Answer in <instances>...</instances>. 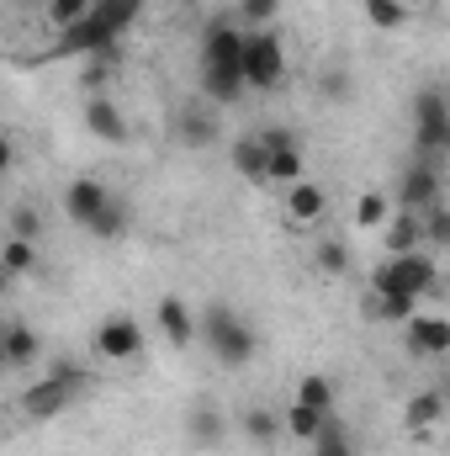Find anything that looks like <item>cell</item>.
<instances>
[{
  "mask_svg": "<svg viewBox=\"0 0 450 456\" xmlns=\"http://www.w3.org/2000/svg\"><path fill=\"white\" fill-rule=\"evenodd\" d=\"M143 324L138 319H127V314H112L101 330H96V355H107V361H138L143 355Z\"/></svg>",
  "mask_w": 450,
  "mask_h": 456,
  "instance_id": "obj_8",
  "label": "cell"
},
{
  "mask_svg": "<svg viewBox=\"0 0 450 456\" xmlns=\"http://www.w3.org/2000/svg\"><path fill=\"white\" fill-rule=\"evenodd\" d=\"M11 170H16V138L0 133V175H11Z\"/></svg>",
  "mask_w": 450,
  "mask_h": 456,
  "instance_id": "obj_39",
  "label": "cell"
},
{
  "mask_svg": "<svg viewBox=\"0 0 450 456\" xmlns=\"http://www.w3.org/2000/svg\"><path fill=\"white\" fill-rule=\"evenodd\" d=\"M85 228H91L96 239H122V233H127V202L107 197V208H101V213H96V218H91Z\"/></svg>",
  "mask_w": 450,
  "mask_h": 456,
  "instance_id": "obj_30",
  "label": "cell"
},
{
  "mask_svg": "<svg viewBox=\"0 0 450 456\" xmlns=\"http://www.w3.org/2000/svg\"><path fill=\"white\" fill-rule=\"evenodd\" d=\"M43 11H48V27L64 32V27H75V21L91 11V0H43Z\"/></svg>",
  "mask_w": 450,
  "mask_h": 456,
  "instance_id": "obj_35",
  "label": "cell"
},
{
  "mask_svg": "<svg viewBox=\"0 0 450 456\" xmlns=\"http://www.w3.org/2000/svg\"><path fill=\"white\" fill-rule=\"evenodd\" d=\"M228 159H233V170L244 175V181H254V186H265V143L249 133V138H238L233 149H228Z\"/></svg>",
  "mask_w": 450,
  "mask_h": 456,
  "instance_id": "obj_22",
  "label": "cell"
},
{
  "mask_svg": "<svg viewBox=\"0 0 450 456\" xmlns=\"http://www.w3.org/2000/svg\"><path fill=\"white\" fill-rule=\"evenodd\" d=\"M197 59H202V69H213V64H238V59H244V27H238V21H213V27L202 32Z\"/></svg>",
  "mask_w": 450,
  "mask_h": 456,
  "instance_id": "obj_12",
  "label": "cell"
},
{
  "mask_svg": "<svg viewBox=\"0 0 450 456\" xmlns=\"http://www.w3.org/2000/svg\"><path fill=\"white\" fill-rule=\"evenodd\" d=\"M107 197H112V191H107L96 175H80V181H69V191H64V213H69V224L85 228L96 213H101V208H107Z\"/></svg>",
  "mask_w": 450,
  "mask_h": 456,
  "instance_id": "obj_16",
  "label": "cell"
},
{
  "mask_svg": "<svg viewBox=\"0 0 450 456\" xmlns=\"http://www.w3.org/2000/svg\"><path fill=\"white\" fill-rule=\"evenodd\" d=\"M0 265H5L11 276H32V271H37V244H32V239H5V244H0Z\"/></svg>",
  "mask_w": 450,
  "mask_h": 456,
  "instance_id": "obj_29",
  "label": "cell"
},
{
  "mask_svg": "<svg viewBox=\"0 0 450 456\" xmlns=\"http://www.w3.org/2000/svg\"><path fill=\"white\" fill-rule=\"evenodd\" d=\"M91 387V371L80 366V361H53L48 366V377H37L27 393H21V419H32V425H43V419H59L80 393Z\"/></svg>",
  "mask_w": 450,
  "mask_h": 456,
  "instance_id": "obj_3",
  "label": "cell"
},
{
  "mask_svg": "<svg viewBox=\"0 0 450 456\" xmlns=\"http://www.w3.org/2000/svg\"><path fill=\"white\" fill-rule=\"evenodd\" d=\"M414 149L430 165L450 149V107H446V91L440 86H424L414 96Z\"/></svg>",
  "mask_w": 450,
  "mask_h": 456,
  "instance_id": "obj_6",
  "label": "cell"
},
{
  "mask_svg": "<svg viewBox=\"0 0 450 456\" xmlns=\"http://www.w3.org/2000/svg\"><path fill=\"white\" fill-rule=\"evenodd\" d=\"M387 218H392V197L387 191H366L355 202V228H382Z\"/></svg>",
  "mask_w": 450,
  "mask_h": 456,
  "instance_id": "obj_31",
  "label": "cell"
},
{
  "mask_svg": "<svg viewBox=\"0 0 450 456\" xmlns=\"http://www.w3.org/2000/svg\"><path fill=\"white\" fill-rule=\"evenodd\" d=\"M238 27L244 32H260V27H270L276 16H281V0H238Z\"/></svg>",
  "mask_w": 450,
  "mask_h": 456,
  "instance_id": "obj_32",
  "label": "cell"
},
{
  "mask_svg": "<svg viewBox=\"0 0 450 456\" xmlns=\"http://www.w3.org/2000/svg\"><path fill=\"white\" fill-rule=\"evenodd\" d=\"M324 213H329V186L324 181H292L286 186V218L297 228H308V224H324Z\"/></svg>",
  "mask_w": 450,
  "mask_h": 456,
  "instance_id": "obj_11",
  "label": "cell"
},
{
  "mask_svg": "<svg viewBox=\"0 0 450 456\" xmlns=\"http://www.w3.org/2000/svg\"><path fill=\"white\" fill-rule=\"evenodd\" d=\"M238 69H244V91H276V86L286 80V48H281V37H276L270 27L244 32V59H238Z\"/></svg>",
  "mask_w": 450,
  "mask_h": 456,
  "instance_id": "obj_5",
  "label": "cell"
},
{
  "mask_svg": "<svg viewBox=\"0 0 450 456\" xmlns=\"http://www.w3.org/2000/svg\"><path fill=\"white\" fill-rule=\"evenodd\" d=\"M154 324H159V335L175 345V350H186V345L197 340V308L186 297H159L154 303Z\"/></svg>",
  "mask_w": 450,
  "mask_h": 456,
  "instance_id": "obj_13",
  "label": "cell"
},
{
  "mask_svg": "<svg viewBox=\"0 0 450 456\" xmlns=\"http://www.w3.org/2000/svg\"><path fill=\"white\" fill-rule=\"evenodd\" d=\"M419 233H424V244L446 249V244H450V213H446V202H435V208H424V213H419Z\"/></svg>",
  "mask_w": 450,
  "mask_h": 456,
  "instance_id": "obj_33",
  "label": "cell"
},
{
  "mask_svg": "<svg viewBox=\"0 0 450 456\" xmlns=\"http://www.w3.org/2000/svg\"><path fill=\"white\" fill-rule=\"evenodd\" d=\"M360 11H366V21L376 27V32H403L408 27V0H360Z\"/></svg>",
  "mask_w": 450,
  "mask_h": 456,
  "instance_id": "obj_26",
  "label": "cell"
},
{
  "mask_svg": "<svg viewBox=\"0 0 450 456\" xmlns=\"http://www.w3.org/2000/svg\"><path fill=\"white\" fill-rule=\"evenodd\" d=\"M85 127H91L101 143H127V138H133V127H127L122 107L112 102V91H101V96H85Z\"/></svg>",
  "mask_w": 450,
  "mask_h": 456,
  "instance_id": "obj_15",
  "label": "cell"
},
{
  "mask_svg": "<svg viewBox=\"0 0 450 456\" xmlns=\"http://www.w3.org/2000/svg\"><path fill=\"white\" fill-rule=\"evenodd\" d=\"M175 138L186 143V149H207V143H218V112L207 107V102H186L181 112H175Z\"/></svg>",
  "mask_w": 450,
  "mask_h": 456,
  "instance_id": "obj_14",
  "label": "cell"
},
{
  "mask_svg": "<svg viewBox=\"0 0 450 456\" xmlns=\"http://www.w3.org/2000/svg\"><path fill=\"white\" fill-rule=\"evenodd\" d=\"M197 335H202V345L218 355V366H228V371H238V366H249V361L260 355L254 324H249L233 303H207V308L197 314Z\"/></svg>",
  "mask_w": 450,
  "mask_h": 456,
  "instance_id": "obj_2",
  "label": "cell"
},
{
  "mask_svg": "<svg viewBox=\"0 0 450 456\" xmlns=\"http://www.w3.org/2000/svg\"><path fill=\"white\" fill-rule=\"evenodd\" d=\"M43 361V340L27 324H5V366H32Z\"/></svg>",
  "mask_w": 450,
  "mask_h": 456,
  "instance_id": "obj_24",
  "label": "cell"
},
{
  "mask_svg": "<svg viewBox=\"0 0 450 456\" xmlns=\"http://www.w3.org/2000/svg\"><path fill=\"white\" fill-rule=\"evenodd\" d=\"M446 419V393L440 387H424V393H414L408 398V409H403V425H408V436L414 430H435Z\"/></svg>",
  "mask_w": 450,
  "mask_h": 456,
  "instance_id": "obj_18",
  "label": "cell"
},
{
  "mask_svg": "<svg viewBox=\"0 0 450 456\" xmlns=\"http://www.w3.org/2000/svg\"><path fill=\"white\" fill-rule=\"evenodd\" d=\"M313 446V456H360V446H355V436L339 425V419H324V430L308 441Z\"/></svg>",
  "mask_w": 450,
  "mask_h": 456,
  "instance_id": "obj_27",
  "label": "cell"
},
{
  "mask_svg": "<svg viewBox=\"0 0 450 456\" xmlns=\"http://www.w3.org/2000/svg\"><path fill=\"white\" fill-rule=\"evenodd\" d=\"M403 330H408V355H424V361H446L450 355V324L440 314H414Z\"/></svg>",
  "mask_w": 450,
  "mask_h": 456,
  "instance_id": "obj_9",
  "label": "cell"
},
{
  "mask_svg": "<svg viewBox=\"0 0 450 456\" xmlns=\"http://www.w3.org/2000/svg\"><path fill=\"white\" fill-rule=\"evenodd\" d=\"M16 5H43V0H16Z\"/></svg>",
  "mask_w": 450,
  "mask_h": 456,
  "instance_id": "obj_42",
  "label": "cell"
},
{
  "mask_svg": "<svg viewBox=\"0 0 450 456\" xmlns=\"http://www.w3.org/2000/svg\"><path fill=\"white\" fill-rule=\"evenodd\" d=\"M11 239H32V244H37V239H43V213L27 208V202L11 208Z\"/></svg>",
  "mask_w": 450,
  "mask_h": 456,
  "instance_id": "obj_36",
  "label": "cell"
},
{
  "mask_svg": "<svg viewBox=\"0 0 450 456\" xmlns=\"http://www.w3.org/2000/svg\"><path fill=\"white\" fill-rule=\"evenodd\" d=\"M419 314V297H408V292H371V303H366V319H376V324H408Z\"/></svg>",
  "mask_w": 450,
  "mask_h": 456,
  "instance_id": "obj_19",
  "label": "cell"
},
{
  "mask_svg": "<svg viewBox=\"0 0 450 456\" xmlns=\"http://www.w3.org/2000/svg\"><path fill=\"white\" fill-rule=\"evenodd\" d=\"M435 202H446L440 165L414 159V165L403 170V181H398V208H403V213H424V208H435Z\"/></svg>",
  "mask_w": 450,
  "mask_h": 456,
  "instance_id": "obj_7",
  "label": "cell"
},
{
  "mask_svg": "<svg viewBox=\"0 0 450 456\" xmlns=\"http://www.w3.org/2000/svg\"><path fill=\"white\" fill-rule=\"evenodd\" d=\"M324 419L329 414H318V409H308V403H286V414H281V436H292V441H313L318 430H324Z\"/></svg>",
  "mask_w": 450,
  "mask_h": 456,
  "instance_id": "obj_25",
  "label": "cell"
},
{
  "mask_svg": "<svg viewBox=\"0 0 450 456\" xmlns=\"http://www.w3.org/2000/svg\"><path fill=\"white\" fill-rule=\"evenodd\" d=\"M11 281H16V276H11V271H5V265H0V292H5V287H11Z\"/></svg>",
  "mask_w": 450,
  "mask_h": 456,
  "instance_id": "obj_40",
  "label": "cell"
},
{
  "mask_svg": "<svg viewBox=\"0 0 450 456\" xmlns=\"http://www.w3.org/2000/svg\"><path fill=\"white\" fill-rule=\"evenodd\" d=\"M318 91H324V96H329L334 107H344V102H350V75H344L339 64H329V69L318 75Z\"/></svg>",
  "mask_w": 450,
  "mask_h": 456,
  "instance_id": "obj_37",
  "label": "cell"
},
{
  "mask_svg": "<svg viewBox=\"0 0 450 456\" xmlns=\"http://www.w3.org/2000/svg\"><path fill=\"white\" fill-rule=\"evenodd\" d=\"M382 239H387V255H408V249H424V233H419V213H392L382 224Z\"/></svg>",
  "mask_w": 450,
  "mask_h": 456,
  "instance_id": "obj_20",
  "label": "cell"
},
{
  "mask_svg": "<svg viewBox=\"0 0 450 456\" xmlns=\"http://www.w3.org/2000/svg\"><path fill=\"white\" fill-rule=\"evenodd\" d=\"M138 11H143V0H91V11L75 27H64L48 43L43 59H91V53L112 48V43H122V32L138 21Z\"/></svg>",
  "mask_w": 450,
  "mask_h": 456,
  "instance_id": "obj_1",
  "label": "cell"
},
{
  "mask_svg": "<svg viewBox=\"0 0 450 456\" xmlns=\"http://www.w3.org/2000/svg\"><path fill=\"white\" fill-rule=\"evenodd\" d=\"M238 430H244V441H254L260 452H270V446L281 441V414L265 409V403H249V409L238 414Z\"/></svg>",
  "mask_w": 450,
  "mask_h": 456,
  "instance_id": "obj_17",
  "label": "cell"
},
{
  "mask_svg": "<svg viewBox=\"0 0 450 456\" xmlns=\"http://www.w3.org/2000/svg\"><path fill=\"white\" fill-rule=\"evenodd\" d=\"M202 96H207V102H238V96H244V69H238V64H213V69H202Z\"/></svg>",
  "mask_w": 450,
  "mask_h": 456,
  "instance_id": "obj_21",
  "label": "cell"
},
{
  "mask_svg": "<svg viewBox=\"0 0 450 456\" xmlns=\"http://www.w3.org/2000/svg\"><path fill=\"white\" fill-rule=\"evenodd\" d=\"M186 436H191L197 452H218V446L228 441V414L213 403V398H197L191 414H186Z\"/></svg>",
  "mask_w": 450,
  "mask_h": 456,
  "instance_id": "obj_10",
  "label": "cell"
},
{
  "mask_svg": "<svg viewBox=\"0 0 450 456\" xmlns=\"http://www.w3.org/2000/svg\"><path fill=\"white\" fill-rule=\"evenodd\" d=\"M297 403H308V409H318V414H329L334 409V382L324 377V371H308L302 382H297V393H292Z\"/></svg>",
  "mask_w": 450,
  "mask_h": 456,
  "instance_id": "obj_28",
  "label": "cell"
},
{
  "mask_svg": "<svg viewBox=\"0 0 450 456\" xmlns=\"http://www.w3.org/2000/svg\"><path fill=\"white\" fill-rule=\"evenodd\" d=\"M254 138H260L265 149H297V143H302L292 127H265V133H254Z\"/></svg>",
  "mask_w": 450,
  "mask_h": 456,
  "instance_id": "obj_38",
  "label": "cell"
},
{
  "mask_svg": "<svg viewBox=\"0 0 450 456\" xmlns=\"http://www.w3.org/2000/svg\"><path fill=\"white\" fill-rule=\"evenodd\" d=\"M302 181V143L297 149H265V186H292Z\"/></svg>",
  "mask_w": 450,
  "mask_h": 456,
  "instance_id": "obj_23",
  "label": "cell"
},
{
  "mask_svg": "<svg viewBox=\"0 0 450 456\" xmlns=\"http://www.w3.org/2000/svg\"><path fill=\"white\" fill-rule=\"evenodd\" d=\"M371 292H408V297H430L440 292V260L424 255V249H408V255H387L376 271H371Z\"/></svg>",
  "mask_w": 450,
  "mask_h": 456,
  "instance_id": "obj_4",
  "label": "cell"
},
{
  "mask_svg": "<svg viewBox=\"0 0 450 456\" xmlns=\"http://www.w3.org/2000/svg\"><path fill=\"white\" fill-rule=\"evenodd\" d=\"M0 371H5V324H0Z\"/></svg>",
  "mask_w": 450,
  "mask_h": 456,
  "instance_id": "obj_41",
  "label": "cell"
},
{
  "mask_svg": "<svg viewBox=\"0 0 450 456\" xmlns=\"http://www.w3.org/2000/svg\"><path fill=\"white\" fill-rule=\"evenodd\" d=\"M313 265H318L324 276H344V271H350V244H344V239H324V244L313 249Z\"/></svg>",
  "mask_w": 450,
  "mask_h": 456,
  "instance_id": "obj_34",
  "label": "cell"
}]
</instances>
